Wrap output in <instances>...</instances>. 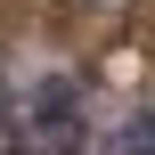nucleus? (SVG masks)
<instances>
[{
    "instance_id": "obj_1",
    "label": "nucleus",
    "mask_w": 155,
    "mask_h": 155,
    "mask_svg": "<svg viewBox=\"0 0 155 155\" xmlns=\"http://www.w3.org/2000/svg\"><path fill=\"white\" fill-rule=\"evenodd\" d=\"M90 155H155V106H147V114H123V123H106V131L90 139Z\"/></svg>"
},
{
    "instance_id": "obj_2",
    "label": "nucleus",
    "mask_w": 155,
    "mask_h": 155,
    "mask_svg": "<svg viewBox=\"0 0 155 155\" xmlns=\"http://www.w3.org/2000/svg\"><path fill=\"white\" fill-rule=\"evenodd\" d=\"M0 123H8V98H0Z\"/></svg>"
}]
</instances>
